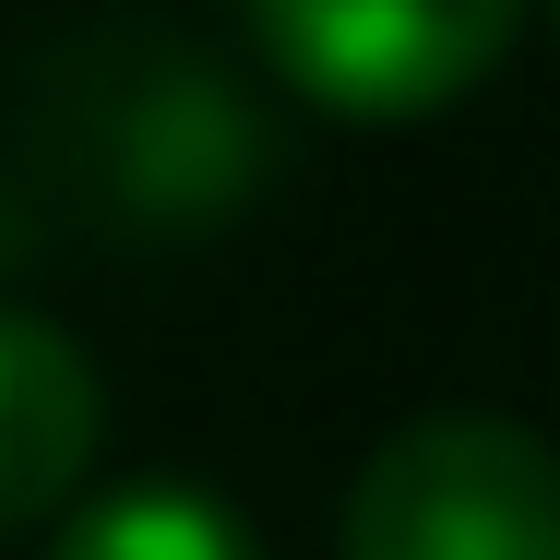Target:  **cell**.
Wrapping results in <instances>:
<instances>
[{
    "mask_svg": "<svg viewBox=\"0 0 560 560\" xmlns=\"http://www.w3.org/2000/svg\"><path fill=\"white\" fill-rule=\"evenodd\" d=\"M48 167L84 215L131 238H203L250 215L287 167V131L250 72L191 36H96L48 96Z\"/></svg>",
    "mask_w": 560,
    "mask_h": 560,
    "instance_id": "cell-1",
    "label": "cell"
},
{
    "mask_svg": "<svg viewBox=\"0 0 560 560\" xmlns=\"http://www.w3.org/2000/svg\"><path fill=\"white\" fill-rule=\"evenodd\" d=\"M335 560H560V453L525 418H406L358 465Z\"/></svg>",
    "mask_w": 560,
    "mask_h": 560,
    "instance_id": "cell-2",
    "label": "cell"
},
{
    "mask_svg": "<svg viewBox=\"0 0 560 560\" xmlns=\"http://www.w3.org/2000/svg\"><path fill=\"white\" fill-rule=\"evenodd\" d=\"M238 36L311 119H442L525 48V12L513 0H262Z\"/></svg>",
    "mask_w": 560,
    "mask_h": 560,
    "instance_id": "cell-3",
    "label": "cell"
},
{
    "mask_svg": "<svg viewBox=\"0 0 560 560\" xmlns=\"http://www.w3.org/2000/svg\"><path fill=\"white\" fill-rule=\"evenodd\" d=\"M108 442V394H96V358L36 323V311H0V537L48 525L84 465Z\"/></svg>",
    "mask_w": 560,
    "mask_h": 560,
    "instance_id": "cell-4",
    "label": "cell"
},
{
    "mask_svg": "<svg viewBox=\"0 0 560 560\" xmlns=\"http://www.w3.org/2000/svg\"><path fill=\"white\" fill-rule=\"evenodd\" d=\"M48 560H262V537L226 513L203 477H143V489H108V501H84Z\"/></svg>",
    "mask_w": 560,
    "mask_h": 560,
    "instance_id": "cell-5",
    "label": "cell"
}]
</instances>
